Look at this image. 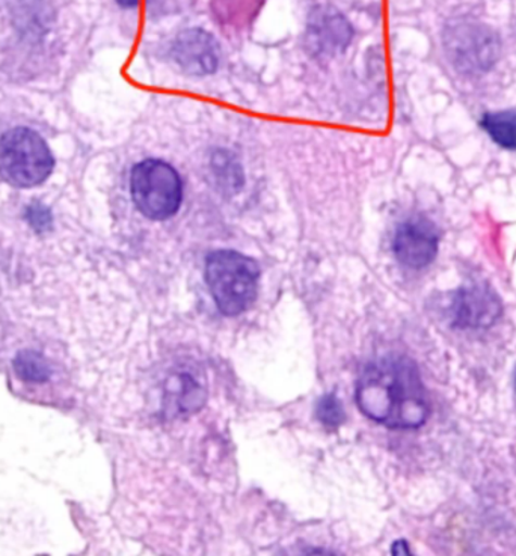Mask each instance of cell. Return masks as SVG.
Listing matches in <instances>:
<instances>
[{
  "label": "cell",
  "instance_id": "6da1fadb",
  "mask_svg": "<svg viewBox=\"0 0 516 556\" xmlns=\"http://www.w3.org/2000/svg\"><path fill=\"white\" fill-rule=\"evenodd\" d=\"M355 400L367 418L388 429H418L430 415L420 371L406 356H383L368 364L356 383Z\"/></svg>",
  "mask_w": 516,
  "mask_h": 556
},
{
  "label": "cell",
  "instance_id": "7a4b0ae2",
  "mask_svg": "<svg viewBox=\"0 0 516 556\" xmlns=\"http://www.w3.org/2000/svg\"><path fill=\"white\" fill-rule=\"evenodd\" d=\"M260 268L250 256L224 249L212 252L205 262V281L217 309L236 317L257 299Z\"/></svg>",
  "mask_w": 516,
  "mask_h": 556
},
{
  "label": "cell",
  "instance_id": "3957f363",
  "mask_svg": "<svg viewBox=\"0 0 516 556\" xmlns=\"http://www.w3.org/2000/svg\"><path fill=\"white\" fill-rule=\"evenodd\" d=\"M54 159L40 135L26 127L0 138V177L18 189L35 188L52 174Z\"/></svg>",
  "mask_w": 516,
  "mask_h": 556
},
{
  "label": "cell",
  "instance_id": "277c9868",
  "mask_svg": "<svg viewBox=\"0 0 516 556\" xmlns=\"http://www.w3.org/2000/svg\"><path fill=\"white\" fill-rule=\"evenodd\" d=\"M130 192L136 208L143 216L151 220H166L180 208L184 182L168 163L147 159L131 170Z\"/></svg>",
  "mask_w": 516,
  "mask_h": 556
},
{
  "label": "cell",
  "instance_id": "5b68a950",
  "mask_svg": "<svg viewBox=\"0 0 516 556\" xmlns=\"http://www.w3.org/2000/svg\"><path fill=\"white\" fill-rule=\"evenodd\" d=\"M444 50L457 72L475 76L494 67L502 42L495 30L483 23L461 21L444 30Z\"/></svg>",
  "mask_w": 516,
  "mask_h": 556
},
{
  "label": "cell",
  "instance_id": "8992f818",
  "mask_svg": "<svg viewBox=\"0 0 516 556\" xmlns=\"http://www.w3.org/2000/svg\"><path fill=\"white\" fill-rule=\"evenodd\" d=\"M503 313L502 301L488 286L457 290L449 305L450 321L460 329H483L494 325Z\"/></svg>",
  "mask_w": 516,
  "mask_h": 556
},
{
  "label": "cell",
  "instance_id": "52a82bcc",
  "mask_svg": "<svg viewBox=\"0 0 516 556\" xmlns=\"http://www.w3.org/2000/svg\"><path fill=\"white\" fill-rule=\"evenodd\" d=\"M440 232L426 217L403 222L394 236L393 251L398 262L413 270L428 267L437 258Z\"/></svg>",
  "mask_w": 516,
  "mask_h": 556
},
{
  "label": "cell",
  "instance_id": "ba28073f",
  "mask_svg": "<svg viewBox=\"0 0 516 556\" xmlns=\"http://www.w3.org/2000/svg\"><path fill=\"white\" fill-rule=\"evenodd\" d=\"M353 37L351 23L333 8H316L306 26V48L314 56H336Z\"/></svg>",
  "mask_w": 516,
  "mask_h": 556
},
{
  "label": "cell",
  "instance_id": "9c48e42d",
  "mask_svg": "<svg viewBox=\"0 0 516 556\" xmlns=\"http://www.w3.org/2000/svg\"><path fill=\"white\" fill-rule=\"evenodd\" d=\"M219 56L221 49L215 37L198 27L185 30L174 41V61L190 76H209L215 73Z\"/></svg>",
  "mask_w": 516,
  "mask_h": 556
},
{
  "label": "cell",
  "instance_id": "30bf717a",
  "mask_svg": "<svg viewBox=\"0 0 516 556\" xmlns=\"http://www.w3.org/2000/svg\"><path fill=\"white\" fill-rule=\"evenodd\" d=\"M480 126L496 146L516 151V109L488 112L482 116Z\"/></svg>",
  "mask_w": 516,
  "mask_h": 556
},
{
  "label": "cell",
  "instance_id": "8fae6325",
  "mask_svg": "<svg viewBox=\"0 0 516 556\" xmlns=\"http://www.w3.org/2000/svg\"><path fill=\"white\" fill-rule=\"evenodd\" d=\"M317 418L320 419L324 426L328 429H337L344 421L343 406L336 394L325 395L317 406Z\"/></svg>",
  "mask_w": 516,
  "mask_h": 556
},
{
  "label": "cell",
  "instance_id": "7c38bea8",
  "mask_svg": "<svg viewBox=\"0 0 516 556\" xmlns=\"http://www.w3.org/2000/svg\"><path fill=\"white\" fill-rule=\"evenodd\" d=\"M212 166L217 180H223V185H230V188H238L236 180H242V170H240L238 163L232 162L227 151L215 154Z\"/></svg>",
  "mask_w": 516,
  "mask_h": 556
},
{
  "label": "cell",
  "instance_id": "4fadbf2b",
  "mask_svg": "<svg viewBox=\"0 0 516 556\" xmlns=\"http://www.w3.org/2000/svg\"><path fill=\"white\" fill-rule=\"evenodd\" d=\"M393 554L407 555L410 554V547L406 546L405 542H395L393 546Z\"/></svg>",
  "mask_w": 516,
  "mask_h": 556
},
{
  "label": "cell",
  "instance_id": "5bb4252c",
  "mask_svg": "<svg viewBox=\"0 0 516 556\" xmlns=\"http://www.w3.org/2000/svg\"><path fill=\"white\" fill-rule=\"evenodd\" d=\"M123 8H135L141 3V0H116Z\"/></svg>",
  "mask_w": 516,
  "mask_h": 556
},
{
  "label": "cell",
  "instance_id": "9a60e30c",
  "mask_svg": "<svg viewBox=\"0 0 516 556\" xmlns=\"http://www.w3.org/2000/svg\"><path fill=\"white\" fill-rule=\"evenodd\" d=\"M515 387H516V376H515Z\"/></svg>",
  "mask_w": 516,
  "mask_h": 556
}]
</instances>
